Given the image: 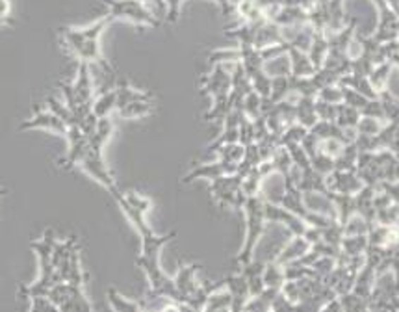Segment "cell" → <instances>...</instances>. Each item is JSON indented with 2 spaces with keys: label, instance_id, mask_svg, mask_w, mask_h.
<instances>
[{
  "label": "cell",
  "instance_id": "16",
  "mask_svg": "<svg viewBox=\"0 0 399 312\" xmlns=\"http://www.w3.org/2000/svg\"><path fill=\"white\" fill-rule=\"evenodd\" d=\"M392 71H394V65L390 64V62H383V64L375 65L374 71L369 73V84H371L374 91L379 97L384 91H388V80L392 76Z\"/></svg>",
  "mask_w": 399,
  "mask_h": 312
},
{
  "label": "cell",
  "instance_id": "17",
  "mask_svg": "<svg viewBox=\"0 0 399 312\" xmlns=\"http://www.w3.org/2000/svg\"><path fill=\"white\" fill-rule=\"evenodd\" d=\"M197 270H199V266L180 267L179 275H177L175 279V284L177 288H179V292L182 294V297H184V303L191 294H195L199 290V284L195 281V273H197Z\"/></svg>",
  "mask_w": 399,
  "mask_h": 312
},
{
  "label": "cell",
  "instance_id": "20",
  "mask_svg": "<svg viewBox=\"0 0 399 312\" xmlns=\"http://www.w3.org/2000/svg\"><path fill=\"white\" fill-rule=\"evenodd\" d=\"M115 91H117V110L130 103H138V100H153V95L132 88L126 82H121V84L115 86Z\"/></svg>",
  "mask_w": 399,
  "mask_h": 312
},
{
  "label": "cell",
  "instance_id": "4",
  "mask_svg": "<svg viewBox=\"0 0 399 312\" xmlns=\"http://www.w3.org/2000/svg\"><path fill=\"white\" fill-rule=\"evenodd\" d=\"M242 180H244V177L238 173L215 178V180H212L210 192H212L215 201L225 204V207L244 208V203L247 197L242 192Z\"/></svg>",
  "mask_w": 399,
  "mask_h": 312
},
{
  "label": "cell",
  "instance_id": "25",
  "mask_svg": "<svg viewBox=\"0 0 399 312\" xmlns=\"http://www.w3.org/2000/svg\"><path fill=\"white\" fill-rule=\"evenodd\" d=\"M309 251V242L304 240L303 236H295L292 242L285 248V251L280 253L279 258H277V264H288L292 262L294 258L303 257L304 253Z\"/></svg>",
  "mask_w": 399,
  "mask_h": 312
},
{
  "label": "cell",
  "instance_id": "7",
  "mask_svg": "<svg viewBox=\"0 0 399 312\" xmlns=\"http://www.w3.org/2000/svg\"><path fill=\"white\" fill-rule=\"evenodd\" d=\"M80 166H82L85 173L90 175L91 178H95L97 183H99L100 186H105L110 193L117 190L114 177H112V173L108 171V168H106L105 160H102V153H95V151L88 149V153H85L84 160L80 162Z\"/></svg>",
  "mask_w": 399,
  "mask_h": 312
},
{
  "label": "cell",
  "instance_id": "44",
  "mask_svg": "<svg viewBox=\"0 0 399 312\" xmlns=\"http://www.w3.org/2000/svg\"><path fill=\"white\" fill-rule=\"evenodd\" d=\"M4 193H6V192H4V190H0V195H4Z\"/></svg>",
  "mask_w": 399,
  "mask_h": 312
},
{
  "label": "cell",
  "instance_id": "33",
  "mask_svg": "<svg viewBox=\"0 0 399 312\" xmlns=\"http://www.w3.org/2000/svg\"><path fill=\"white\" fill-rule=\"evenodd\" d=\"M239 144L244 147L255 144V121H251L244 112L239 115Z\"/></svg>",
  "mask_w": 399,
  "mask_h": 312
},
{
  "label": "cell",
  "instance_id": "23",
  "mask_svg": "<svg viewBox=\"0 0 399 312\" xmlns=\"http://www.w3.org/2000/svg\"><path fill=\"white\" fill-rule=\"evenodd\" d=\"M360 112L359 110H355L353 106L350 104H338V114H336V121L335 123L338 125L340 129L344 130H357V125L360 121Z\"/></svg>",
  "mask_w": 399,
  "mask_h": 312
},
{
  "label": "cell",
  "instance_id": "32",
  "mask_svg": "<svg viewBox=\"0 0 399 312\" xmlns=\"http://www.w3.org/2000/svg\"><path fill=\"white\" fill-rule=\"evenodd\" d=\"M309 134V129H304L303 125L299 123H294L292 127L282 132V136L279 138V144L282 147H290V145H301V141L304 139V136Z\"/></svg>",
  "mask_w": 399,
  "mask_h": 312
},
{
  "label": "cell",
  "instance_id": "30",
  "mask_svg": "<svg viewBox=\"0 0 399 312\" xmlns=\"http://www.w3.org/2000/svg\"><path fill=\"white\" fill-rule=\"evenodd\" d=\"M106 297H108V303H110V307L114 312H141V308L138 303L129 301L126 297H123L121 294L115 292L114 288L108 290Z\"/></svg>",
  "mask_w": 399,
  "mask_h": 312
},
{
  "label": "cell",
  "instance_id": "11",
  "mask_svg": "<svg viewBox=\"0 0 399 312\" xmlns=\"http://www.w3.org/2000/svg\"><path fill=\"white\" fill-rule=\"evenodd\" d=\"M288 56L290 62H292V76H295V79H310V76H314L316 67L310 62L306 52L288 45Z\"/></svg>",
  "mask_w": 399,
  "mask_h": 312
},
{
  "label": "cell",
  "instance_id": "28",
  "mask_svg": "<svg viewBox=\"0 0 399 312\" xmlns=\"http://www.w3.org/2000/svg\"><path fill=\"white\" fill-rule=\"evenodd\" d=\"M271 162H273L275 171L280 175H285V177H288L290 171L294 169V160H292V154H290L288 149L282 147V145L275 151V154L271 156Z\"/></svg>",
  "mask_w": 399,
  "mask_h": 312
},
{
  "label": "cell",
  "instance_id": "41",
  "mask_svg": "<svg viewBox=\"0 0 399 312\" xmlns=\"http://www.w3.org/2000/svg\"><path fill=\"white\" fill-rule=\"evenodd\" d=\"M145 6H149L150 10H164L165 11V2L164 0H140Z\"/></svg>",
  "mask_w": 399,
  "mask_h": 312
},
{
  "label": "cell",
  "instance_id": "39",
  "mask_svg": "<svg viewBox=\"0 0 399 312\" xmlns=\"http://www.w3.org/2000/svg\"><path fill=\"white\" fill-rule=\"evenodd\" d=\"M97 125H99V117H97V115L93 114V112H91V114L85 115V117L82 119V121H80V123L76 125V127H78V129L82 130V132H84L85 136H88V138H90L91 134H93L97 130Z\"/></svg>",
  "mask_w": 399,
  "mask_h": 312
},
{
  "label": "cell",
  "instance_id": "26",
  "mask_svg": "<svg viewBox=\"0 0 399 312\" xmlns=\"http://www.w3.org/2000/svg\"><path fill=\"white\" fill-rule=\"evenodd\" d=\"M242 112H244L251 121H256V119H260L262 117V114H264V99L256 93L255 89H253V91H251V93L244 99Z\"/></svg>",
  "mask_w": 399,
  "mask_h": 312
},
{
  "label": "cell",
  "instance_id": "22",
  "mask_svg": "<svg viewBox=\"0 0 399 312\" xmlns=\"http://www.w3.org/2000/svg\"><path fill=\"white\" fill-rule=\"evenodd\" d=\"M112 132H114V123H112L110 117L99 119V125H97V130L90 136V149L95 151V153H102L106 141L110 139Z\"/></svg>",
  "mask_w": 399,
  "mask_h": 312
},
{
  "label": "cell",
  "instance_id": "3",
  "mask_svg": "<svg viewBox=\"0 0 399 312\" xmlns=\"http://www.w3.org/2000/svg\"><path fill=\"white\" fill-rule=\"evenodd\" d=\"M108 8L112 21L126 19L136 26H147V28H158L160 19L156 13L145 6L140 0H102Z\"/></svg>",
  "mask_w": 399,
  "mask_h": 312
},
{
  "label": "cell",
  "instance_id": "13",
  "mask_svg": "<svg viewBox=\"0 0 399 312\" xmlns=\"http://www.w3.org/2000/svg\"><path fill=\"white\" fill-rule=\"evenodd\" d=\"M282 43V34H280V26H277L271 21H266L264 25L256 30L255 35V47L256 50H264L268 47H275V45Z\"/></svg>",
  "mask_w": 399,
  "mask_h": 312
},
{
  "label": "cell",
  "instance_id": "43",
  "mask_svg": "<svg viewBox=\"0 0 399 312\" xmlns=\"http://www.w3.org/2000/svg\"><path fill=\"white\" fill-rule=\"evenodd\" d=\"M386 4H388L390 10L394 11V13L399 17V0H386Z\"/></svg>",
  "mask_w": 399,
  "mask_h": 312
},
{
  "label": "cell",
  "instance_id": "1",
  "mask_svg": "<svg viewBox=\"0 0 399 312\" xmlns=\"http://www.w3.org/2000/svg\"><path fill=\"white\" fill-rule=\"evenodd\" d=\"M110 23V15H105L102 19L95 21L93 25L85 26V28H71V26L61 28L60 35L65 47L78 58V62L99 65L102 73L114 76V67L100 52V35H102V32Z\"/></svg>",
  "mask_w": 399,
  "mask_h": 312
},
{
  "label": "cell",
  "instance_id": "29",
  "mask_svg": "<svg viewBox=\"0 0 399 312\" xmlns=\"http://www.w3.org/2000/svg\"><path fill=\"white\" fill-rule=\"evenodd\" d=\"M47 106H49V112H52L56 117H60L67 127H75L76 125L75 114L71 112V108L67 104L58 100L56 97H49V99H47Z\"/></svg>",
  "mask_w": 399,
  "mask_h": 312
},
{
  "label": "cell",
  "instance_id": "19",
  "mask_svg": "<svg viewBox=\"0 0 399 312\" xmlns=\"http://www.w3.org/2000/svg\"><path fill=\"white\" fill-rule=\"evenodd\" d=\"M327 54H329V37L321 32H314V40H312V45L309 49V58L314 64L316 71L321 69Z\"/></svg>",
  "mask_w": 399,
  "mask_h": 312
},
{
  "label": "cell",
  "instance_id": "36",
  "mask_svg": "<svg viewBox=\"0 0 399 312\" xmlns=\"http://www.w3.org/2000/svg\"><path fill=\"white\" fill-rule=\"evenodd\" d=\"M125 195V201L130 204V207L134 208V210H138L140 214H147L150 210V201L147 197H143L141 193L138 192H126L123 193Z\"/></svg>",
  "mask_w": 399,
  "mask_h": 312
},
{
  "label": "cell",
  "instance_id": "9",
  "mask_svg": "<svg viewBox=\"0 0 399 312\" xmlns=\"http://www.w3.org/2000/svg\"><path fill=\"white\" fill-rule=\"evenodd\" d=\"M73 89H75V97L78 106L80 104H93V100H95V86H93L90 64L78 62V73H76V79L73 82Z\"/></svg>",
  "mask_w": 399,
  "mask_h": 312
},
{
  "label": "cell",
  "instance_id": "10",
  "mask_svg": "<svg viewBox=\"0 0 399 312\" xmlns=\"http://www.w3.org/2000/svg\"><path fill=\"white\" fill-rule=\"evenodd\" d=\"M32 129H43V130H50V132H56V134H61L65 136L69 127L61 121L60 117H56L52 112H40V110H35L34 115L30 119H26L20 123V130H32Z\"/></svg>",
  "mask_w": 399,
  "mask_h": 312
},
{
  "label": "cell",
  "instance_id": "38",
  "mask_svg": "<svg viewBox=\"0 0 399 312\" xmlns=\"http://www.w3.org/2000/svg\"><path fill=\"white\" fill-rule=\"evenodd\" d=\"M165 2V19L171 25H175L180 17V6L184 0H164Z\"/></svg>",
  "mask_w": 399,
  "mask_h": 312
},
{
  "label": "cell",
  "instance_id": "12",
  "mask_svg": "<svg viewBox=\"0 0 399 312\" xmlns=\"http://www.w3.org/2000/svg\"><path fill=\"white\" fill-rule=\"evenodd\" d=\"M295 121L303 125L304 129H312L318 123V114H316V99L314 97H297L295 100Z\"/></svg>",
  "mask_w": 399,
  "mask_h": 312
},
{
  "label": "cell",
  "instance_id": "27",
  "mask_svg": "<svg viewBox=\"0 0 399 312\" xmlns=\"http://www.w3.org/2000/svg\"><path fill=\"white\" fill-rule=\"evenodd\" d=\"M244 156L245 147L239 144V141H236V144H227L215 151V158H220L229 163H236V166H239V162L244 160Z\"/></svg>",
  "mask_w": 399,
  "mask_h": 312
},
{
  "label": "cell",
  "instance_id": "8",
  "mask_svg": "<svg viewBox=\"0 0 399 312\" xmlns=\"http://www.w3.org/2000/svg\"><path fill=\"white\" fill-rule=\"evenodd\" d=\"M65 138L69 139V153L61 160L60 166L65 169H71L78 166V163L84 160L85 153H88V149H90V138H88L76 125L75 127H69V130L65 134Z\"/></svg>",
  "mask_w": 399,
  "mask_h": 312
},
{
  "label": "cell",
  "instance_id": "31",
  "mask_svg": "<svg viewBox=\"0 0 399 312\" xmlns=\"http://www.w3.org/2000/svg\"><path fill=\"white\" fill-rule=\"evenodd\" d=\"M384 125L386 123L381 121V119L362 115L359 125H357V134H359V136H364V138H374V136H377V134L384 129Z\"/></svg>",
  "mask_w": 399,
  "mask_h": 312
},
{
  "label": "cell",
  "instance_id": "18",
  "mask_svg": "<svg viewBox=\"0 0 399 312\" xmlns=\"http://www.w3.org/2000/svg\"><path fill=\"white\" fill-rule=\"evenodd\" d=\"M61 312H93L91 303L88 301V297L84 296L82 288L80 287H71L69 284V297L64 305H60Z\"/></svg>",
  "mask_w": 399,
  "mask_h": 312
},
{
  "label": "cell",
  "instance_id": "14",
  "mask_svg": "<svg viewBox=\"0 0 399 312\" xmlns=\"http://www.w3.org/2000/svg\"><path fill=\"white\" fill-rule=\"evenodd\" d=\"M338 84L344 86V88L353 89V91L364 95V97H368V99H379V95L375 93L374 88H371V84H369L368 76H362V74H357V73L345 74V76L340 79Z\"/></svg>",
  "mask_w": 399,
  "mask_h": 312
},
{
  "label": "cell",
  "instance_id": "15",
  "mask_svg": "<svg viewBox=\"0 0 399 312\" xmlns=\"http://www.w3.org/2000/svg\"><path fill=\"white\" fill-rule=\"evenodd\" d=\"M114 110H117V91H115V88H110V89H105L99 97H95L91 112H93L99 119H105V117H110V114Z\"/></svg>",
  "mask_w": 399,
  "mask_h": 312
},
{
  "label": "cell",
  "instance_id": "5",
  "mask_svg": "<svg viewBox=\"0 0 399 312\" xmlns=\"http://www.w3.org/2000/svg\"><path fill=\"white\" fill-rule=\"evenodd\" d=\"M325 186L327 190L338 195H351L355 197L360 190L364 188L366 184L362 183V178L359 177L357 169H350V171H342V169H335L333 173L325 177Z\"/></svg>",
  "mask_w": 399,
  "mask_h": 312
},
{
  "label": "cell",
  "instance_id": "46",
  "mask_svg": "<svg viewBox=\"0 0 399 312\" xmlns=\"http://www.w3.org/2000/svg\"><path fill=\"white\" fill-rule=\"evenodd\" d=\"M398 32H399V21H398Z\"/></svg>",
  "mask_w": 399,
  "mask_h": 312
},
{
  "label": "cell",
  "instance_id": "37",
  "mask_svg": "<svg viewBox=\"0 0 399 312\" xmlns=\"http://www.w3.org/2000/svg\"><path fill=\"white\" fill-rule=\"evenodd\" d=\"M30 312H61L49 297H32Z\"/></svg>",
  "mask_w": 399,
  "mask_h": 312
},
{
  "label": "cell",
  "instance_id": "40",
  "mask_svg": "<svg viewBox=\"0 0 399 312\" xmlns=\"http://www.w3.org/2000/svg\"><path fill=\"white\" fill-rule=\"evenodd\" d=\"M375 188L386 193L392 199V203L399 204V180H395V183H379Z\"/></svg>",
  "mask_w": 399,
  "mask_h": 312
},
{
  "label": "cell",
  "instance_id": "45",
  "mask_svg": "<svg viewBox=\"0 0 399 312\" xmlns=\"http://www.w3.org/2000/svg\"><path fill=\"white\" fill-rule=\"evenodd\" d=\"M395 156H398V160H399V153H395Z\"/></svg>",
  "mask_w": 399,
  "mask_h": 312
},
{
  "label": "cell",
  "instance_id": "34",
  "mask_svg": "<svg viewBox=\"0 0 399 312\" xmlns=\"http://www.w3.org/2000/svg\"><path fill=\"white\" fill-rule=\"evenodd\" d=\"M316 99L325 100V103H329V104H342L344 103V88H342L340 84L325 86V88L319 91Z\"/></svg>",
  "mask_w": 399,
  "mask_h": 312
},
{
  "label": "cell",
  "instance_id": "42",
  "mask_svg": "<svg viewBox=\"0 0 399 312\" xmlns=\"http://www.w3.org/2000/svg\"><path fill=\"white\" fill-rule=\"evenodd\" d=\"M390 151H392V153H399V127H398V130H395L394 141H392V145H390Z\"/></svg>",
  "mask_w": 399,
  "mask_h": 312
},
{
  "label": "cell",
  "instance_id": "35",
  "mask_svg": "<svg viewBox=\"0 0 399 312\" xmlns=\"http://www.w3.org/2000/svg\"><path fill=\"white\" fill-rule=\"evenodd\" d=\"M316 114H318L319 121H336V114H338V104H329L325 100L316 99Z\"/></svg>",
  "mask_w": 399,
  "mask_h": 312
},
{
  "label": "cell",
  "instance_id": "6",
  "mask_svg": "<svg viewBox=\"0 0 399 312\" xmlns=\"http://www.w3.org/2000/svg\"><path fill=\"white\" fill-rule=\"evenodd\" d=\"M238 173V166L236 163H229V162H223V160L215 158L212 162H206V163H201L197 168H193L190 173L186 175L182 178V183L188 184V183H193V180H215V178L220 177H227V175H234Z\"/></svg>",
  "mask_w": 399,
  "mask_h": 312
},
{
  "label": "cell",
  "instance_id": "2",
  "mask_svg": "<svg viewBox=\"0 0 399 312\" xmlns=\"http://www.w3.org/2000/svg\"><path fill=\"white\" fill-rule=\"evenodd\" d=\"M245 216H247V238H245L244 249L239 253V264H247L253 260V253H255L256 243H258L260 236L264 233L266 223V201L260 195H253L247 197L244 203Z\"/></svg>",
  "mask_w": 399,
  "mask_h": 312
},
{
  "label": "cell",
  "instance_id": "21",
  "mask_svg": "<svg viewBox=\"0 0 399 312\" xmlns=\"http://www.w3.org/2000/svg\"><path fill=\"white\" fill-rule=\"evenodd\" d=\"M264 71L271 80L279 79V76H292V62H290L288 52L275 56L271 59H266Z\"/></svg>",
  "mask_w": 399,
  "mask_h": 312
},
{
  "label": "cell",
  "instance_id": "24",
  "mask_svg": "<svg viewBox=\"0 0 399 312\" xmlns=\"http://www.w3.org/2000/svg\"><path fill=\"white\" fill-rule=\"evenodd\" d=\"M155 110V100H138V103H130L123 108L117 110L121 119H140L149 115Z\"/></svg>",
  "mask_w": 399,
  "mask_h": 312
}]
</instances>
